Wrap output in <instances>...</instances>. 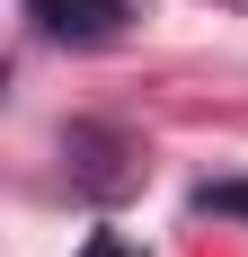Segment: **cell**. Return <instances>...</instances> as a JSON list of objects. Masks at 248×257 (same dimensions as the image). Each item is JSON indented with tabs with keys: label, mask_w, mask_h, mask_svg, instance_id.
<instances>
[{
	"label": "cell",
	"mask_w": 248,
	"mask_h": 257,
	"mask_svg": "<svg viewBox=\"0 0 248 257\" xmlns=\"http://www.w3.org/2000/svg\"><path fill=\"white\" fill-rule=\"evenodd\" d=\"M27 18L45 27L53 45H124L142 0H27Z\"/></svg>",
	"instance_id": "cell-1"
},
{
	"label": "cell",
	"mask_w": 248,
	"mask_h": 257,
	"mask_svg": "<svg viewBox=\"0 0 248 257\" xmlns=\"http://www.w3.org/2000/svg\"><path fill=\"white\" fill-rule=\"evenodd\" d=\"M71 178L89 186V195H115V186H133V142L124 133H98V124H71Z\"/></svg>",
	"instance_id": "cell-2"
},
{
	"label": "cell",
	"mask_w": 248,
	"mask_h": 257,
	"mask_svg": "<svg viewBox=\"0 0 248 257\" xmlns=\"http://www.w3.org/2000/svg\"><path fill=\"white\" fill-rule=\"evenodd\" d=\"M195 213H222V222H248V178H204Z\"/></svg>",
	"instance_id": "cell-3"
},
{
	"label": "cell",
	"mask_w": 248,
	"mask_h": 257,
	"mask_svg": "<svg viewBox=\"0 0 248 257\" xmlns=\"http://www.w3.org/2000/svg\"><path fill=\"white\" fill-rule=\"evenodd\" d=\"M80 257H142V248H133L124 231H89V239H80Z\"/></svg>",
	"instance_id": "cell-4"
}]
</instances>
